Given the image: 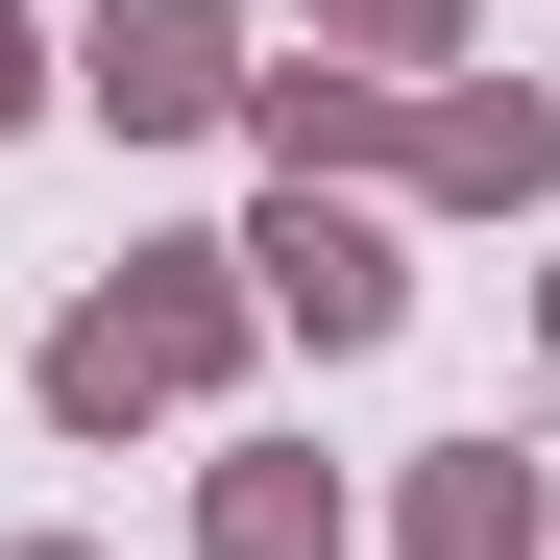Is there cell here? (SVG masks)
<instances>
[{
	"label": "cell",
	"mask_w": 560,
	"mask_h": 560,
	"mask_svg": "<svg viewBox=\"0 0 560 560\" xmlns=\"http://www.w3.org/2000/svg\"><path fill=\"white\" fill-rule=\"evenodd\" d=\"M244 268H268V293H293L317 341H390V244H365V220H317V196H293V220H268Z\"/></svg>",
	"instance_id": "6da1fadb"
},
{
	"label": "cell",
	"mask_w": 560,
	"mask_h": 560,
	"mask_svg": "<svg viewBox=\"0 0 560 560\" xmlns=\"http://www.w3.org/2000/svg\"><path fill=\"white\" fill-rule=\"evenodd\" d=\"M98 98L122 122H196L220 98V0H122V25H98Z\"/></svg>",
	"instance_id": "7a4b0ae2"
},
{
	"label": "cell",
	"mask_w": 560,
	"mask_h": 560,
	"mask_svg": "<svg viewBox=\"0 0 560 560\" xmlns=\"http://www.w3.org/2000/svg\"><path fill=\"white\" fill-rule=\"evenodd\" d=\"M415 560H536V463H439V488H415Z\"/></svg>",
	"instance_id": "3957f363"
},
{
	"label": "cell",
	"mask_w": 560,
	"mask_h": 560,
	"mask_svg": "<svg viewBox=\"0 0 560 560\" xmlns=\"http://www.w3.org/2000/svg\"><path fill=\"white\" fill-rule=\"evenodd\" d=\"M147 390H171V365H147V317H73V341H49V415H73V439H122Z\"/></svg>",
	"instance_id": "277c9868"
},
{
	"label": "cell",
	"mask_w": 560,
	"mask_h": 560,
	"mask_svg": "<svg viewBox=\"0 0 560 560\" xmlns=\"http://www.w3.org/2000/svg\"><path fill=\"white\" fill-rule=\"evenodd\" d=\"M317 536H341L317 463H220V560H317Z\"/></svg>",
	"instance_id": "5b68a950"
},
{
	"label": "cell",
	"mask_w": 560,
	"mask_h": 560,
	"mask_svg": "<svg viewBox=\"0 0 560 560\" xmlns=\"http://www.w3.org/2000/svg\"><path fill=\"white\" fill-rule=\"evenodd\" d=\"M415 147H439V171H463V196H536V98H439V122H415Z\"/></svg>",
	"instance_id": "8992f818"
},
{
	"label": "cell",
	"mask_w": 560,
	"mask_h": 560,
	"mask_svg": "<svg viewBox=\"0 0 560 560\" xmlns=\"http://www.w3.org/2000/svg\"><path fill=\"white\" fill-rule=\"evenodd\" d=\"M341 25H365V49H439V0H341Z\"/></svg>",
	"instance_id": "52a82bcc"
},
{
	"label": "cell",
	"mask_w": 560,
	"mask_h": 560,
	"mask_svg": "<svg viewBox=\"0 0 560 560\" xmlns=\"http://www.w3.org/2000/svg\"><path fill=\"white\" fill-rule=\"evenodd\" d=\"M25 98H49V73H25V25H0V122H25Z\"/></svg>",
	"instance_id": "ba28073f"
},
{
	"label": "cell",
	"mask_w": 560,
	"mask_h": 560,
	"mask_svg": "<svg viewBox=\"0 0 560 560\" xmlns=\"http://www.w3.org/2000/svg\"><path fill=\"white\" fill-rule=\"evenodd\" d=\"M25 560H73V536H25Z\"/></svg>",
	"instance_id": "9c48e42d"
}]
</instances>
